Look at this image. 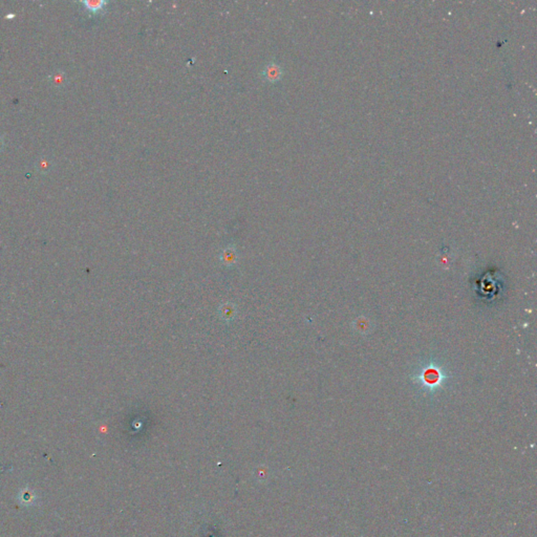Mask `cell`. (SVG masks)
<instances>
[{
  "mask_svg": "<svg viewBox=\"0 0 537 537\" xmlns=\"http://www.w3.org/2000/svg\"><path fill=\"white\" fill-rule=\"evenodd\" d=\"M5 147V141H4V138L2 134H0V153H1L3 151V149Z\"/></svg>",
  "mask_w": 537,
  "mask_h": 537,
  "instance_id": "52a82bcc",
  "label": "cell"
},
{
  "mask_svg": "<svg viewBox=\"0 0 537 537\" xmlns=\"http://www.w3.org/2000/svg\"><path fill=\"white\" fill-rule=\"evenodd\" d=\"M49 83L52 84V86L55 88H63L66 86L67 84V75L62 69H56L54 73H52L48 77Z\"/></svg>",
  "mask_w": 537,
  "mask_h": 537,
  "instance_id": "277c9868",
  "label": "cell"
},
{
  "mask_svg": "<svg viewBox=\"0 0 537 537\" xmlns=\"http://www.w3.org/2000/svg\"><path fill=\"white\" fill-rule=\"evenodd\" d=\"M80 3L92 15H97L105 11L106 5L109 2L106 0H84V1H80Z\"/></svg>",
  "mask_w": 537,
  "mask_h": 537,
  "instance_id": "3957f363",
  "label": "cell"
},
{
  "mask_svg": "<svg viewBox=\"0 0 537 537\" xmlns=\"http://www.w3.org/2000/svg\"><path fill=\"white\" fill-rule=\"evenodd\" d=\"M220 317L226 321H232L236 316V307L232 303H226L219 309Z\"/></svg>",
  "mask_w": 537,
  "mask_h": 537,
  "instance_id": "5b68a950",
  "label": "cell"
},
{
  "mask_svg": "<svg viewBox=\"0 0 537 537\" xmlns=\"http://www.w3.org/2000/svg\"><path fill=\"white\" fill-rule=\"evenodd\" d=\"M236 258H237V253H236V249L233 246L227 247L223 251V254H221V260H224L228 266H231Z\"/></svg>",
  "mask_w": 537,
  "mask_h": 537,
  "instance_id": "8992f818",
  "label": "cell"
},
{
  "mask_svg": "<svg viewBox=\"0 0 537 537\" xmlns=\"http://www.w3.org/2000/svg\"><path fill=\"white\" fill-rule=\"evenodd\" d=\"M283 76V68L280 64L272 60L263 66L261 70V77L268 83H276Z\"/></svg>",
  "mask_w": 537,
  "mask_h": 537,
  "instance_id": "6da1fadb",
  "label": "cell"
},
{
  "mask_svg": "<svg viewBox=\"0 0 537 537\" xmlns=\"http://www.w3.org/2000/svg\"><path fill=\"white\" fill-rule=\"evenodd\" d=\"M35 169L41 175H47L53 171L55 163L49 155H41L34 164Z\"/></svg>",
  "mask_w": 537,
  "mask_h": 537,
  "instance_id": "7a4b0ae2",
  "label": "cell"
}]
</instances>
